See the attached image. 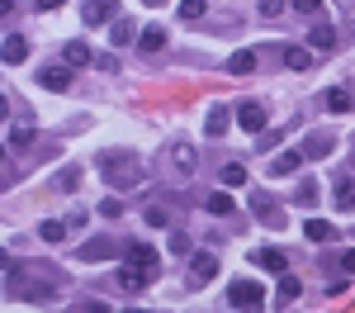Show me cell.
<instances>
[{"instance_id": "3957f363", "label": "cell", "mask_w": 355, "mask_h": 313, "mask_svg": "<svg viewBox=\"0 0 355 313\" xmlns=\"http://www.w3.org/2000/svg\"><path fill=\"white\" fill-rule=\"evenodd\" d=\"M81 19H85V24H105V19H119V5H114V0H85V5H81Z\"/></svg>"}, {"instance_id": "ac0fdd59", "label": "cell", "mask_w": 355, "mask_h": 313, "mask_svg": "<svg viewBox=\"0 0 355 313\" xmlns=\"http://www.w3.org/2000/svg\"><path fill=\"white\" fill-rule=\"evenodd\" d=\"M303 232H308V242H327L336 228H331L327 219H308V223H303Z\"/></svg>"}, {"instance_id": "8992f818", "label": "cell", "mask_w": 355, "mask_h": 313, "mask_svg": "<svg viewBox=\"0 0 355 313\" xmlns=\"http://www.w3.org/2000/svg\"><path fill=\"white\" fill-rule=\"evenodd\" d=\"M147 280H152V276H147L142 266H133V261H128V266L119 271V289H128V294H137V289H142Z\"/></svg>"}, {"instance_id": "2e32d148", "label": "cell", "mask_w": 355, "mask_h": 313, "mask_svg": "<svg viewBox=\"0 0 355 313\" xmlns=\"http://www.w3.org/2000/svg\"><path fill=\"white\" fill-rule=\"evenodd\" d=\"M214 271H218V261H214V252H199V256H194V285L214 280Z\"/></svg>"}, {"instance_id": "4dcf8cb0", "label": "cell", "mask_w": 355, "mask_h": 313, "mask_svg": "<svg viewBox=\"0 0 355 313\" xmlns=\"http://www.w3.org/2000/svg\"><path fill=\"white\" fill-rule=\"evenodd\" d=\"M81 256H110V242L95 237V242H85V247H81Z\"/></svg>"}, {"instance_id": "ffe728a7", "label": "cell", "mask_w": 355, "mask_h": 313, "mask_svg": "<svg viewBox=\"0 0 355 313\" xmlns=\"http://www.w3.org/2000/svg\"><path fill=\"white\" fill-rule=\"evenodd\" d=\"M67 67H90V48H85L81 38H76V43H67Z\"/></svg>"}, {"instance_id": "e575fe53", "label": "cell", "mask_w": 355, "mask_h": 313, "mask_svg": "<svg viewBox=\"0 0 355 313\" xmlns=\"http://www.w3.org/2000/svg\"><path fill=\"white\" fill-rule=\"evenodd\" d=\"M100 214H105V219H119V214H123V204H119V199H105V204H100Z\"/></svg>"}, {"instance_id": "f35d334b", "label": "cell", "mask_w": 355, "mask_h": 313, "mask_svg": "<svg viewBox=\"0 0 355 313\" xmlns=\"http://www.w3.org/2000/svg\"><path fill=\"white\" fill-rule=\"evenodd\" d=\"M33 5H38V10H57L62 0H33Z\"/></svg>"}, {"instance_id": "836d02e7", "label": "cell", "mask_w": 355, "mask_h": 313, "mask_svg": "<svg viewBox=\"0 0 355 313\" xmlns=\"http://www.w3.org/2000/svg\"><path fill=\"white\" fill-rule=\"evenodd\" d=\"M147 223H152V228H166V209H162V204H152V209H147Z\"/></svg>"}, {"instance_id": "5b68a950", "label": "cell", "mask_w": 355, "mask_h": 313, "mask_svg": "<svg viewBox=\"0 0 355 313\" xmlns=\"http://www.w3.org/2000/svg\"><path fill=\"white\" fill-rule=\"evenodd\" d=\"M256 266H266L270 276H284V271H289V256L279 252V247H261V252H256Z\"/></svg>"}, {"instance_id": "9a60e30c", "label": "cell", "mask_w": 355, "mask_h": 313, "mask_svg": "<svg viewBox=\"0 0 355 313\" xmlns=\"http://www.w3.org/2000/svg\"><path fill=\"white\" fill-rule=\"evenodd\" d=\"M227 71H232V76H246V71H256V53H251V48L232 53V57H227Z\"/></svg>"}, {"instance_id": "5bb4252c", "label": "cell", "mask_w": 355, "mask_h": 313, "mask_svg": "<svg viewBox=\"0 0 355 313\" xmlns=\"http://www.w3.org/2000/svg\"><path fill=\"white\" fill-rule=\"evenodd\" d=\"M308 43H313L318 53H331V48H336V28H331V24H318L313 33H308Z\"/></svg>"}, {"instance_id": "44dd1931", "label": "cell", "mask_w": 355, "mask_h": 313, "mask_svg": "<svg viewBox=\"0 0 355 313\" xmlns=\"http://www.w3.org/2000/svg\"><path fill=\"white\" fill-rule=\"evenodd\" d=\"M327 110L331 114H346V110H351V90H327Z\"/></svg>"}, {"instance_id": "30bf717a", "label": "cell", "mask_w": 355, "mask_h": 313, "mask_svg": "<svg viewBox=\"0 0 355 313\" xmlns=\"http://www.w3.org/2000/svg\"><path fill=\"white\" fill-rule=\"evenodd\" d=\"M299 294H303L299 276H289V271H284V276H279V294H275V299H279V309H289V304H294Z\"/></svg>"}, {"instance_id": "d6986e66", "label": "cell", "mask_w": 355, "mask_h": 313, "mask_svg": "<svg viewBox=\"0 0 355 313\" xmlns=\"http://www.w3.org/2000/svg\"><path fill=\"white\" fill-rule=\"evenodd\" d=\"M114 43H119V48L137 43V28H133V19H114Z\"/></svg>"}, {"instance_id": "f546056e", "label": "cell", "mask_w": 355, "mask_h": 313, "mask_svg": "<svg viewBox=\"0 0 355 313\" xmlns=\"http://www.w3.org/2000/svg\"><path fill=\"white\" fill-rule=\"evenodd\" d=\"M204 15V0H180V19H199Z\"/></svg>"}, {"instance_id": "6da1fadb", "label": "cell", "mask_w": 355, "mask_h": 313, "mask_svg": "<svg viewBox=\"0 0 355 313\" xmlns=\"http://www.w3.org/2000/svg\"><path fill=\"white\" fill-rule=\"evenodd\" d=\"M100 176H105L110 190H133L142 180V162L133 152H100Z\"/></svg>"}, {"instance_id": "9c48e42d", "label": "cell", "mask_w": 355, "mask_h": 313, "mask_svg": "<svg viewBox=\"0 0 355 313\" xmlns=\"http://www.w3.org/2000/svg\"><path fill=\"white\" fill-rule=\"evenodd\" d=\"M303 157H308V152H299V147H294V152H279V157L270 162V176H289V171H299Z\"/></svg>"}, {"instance_id": "7402d4cb", "label": "cell", "mask_w": 355, "mask_h": 313, "mask_svg": "<svg viewBox=\"0 0 355 313\" xmlns=\"http://www.w3.org/2000/svg\"><path fill=\"white\" fill-rule=\"evenodd\" d=\"M327 147H331V133H313L303 152H308V157H327Z\"/></svg>"}, {"instance_id": "cb8c5ba5", "label": "cell", "mask_w": 355, "mask_h": 313, "mask_svg": "<svg viewBox=\"0 0 355 313\" xmlns=\"http://www.w3.org/2000/svg\"><path fill=\"white\" fill-rule=\"evenodd\" d=\"M38 232H43V242H62V237H67V223L48 219V223H38Z\"/></svg>"}, {"instance_id": "7a4b0ae2", "label": "cell", "mask_w": 355, "mask_h": 313, "mask_svg": "<svg viewBox=\"0 0 355 313\" xmlns=\"http://www.w3.org/2000/svg\"><path fill=\"white\" fill-rule=\"evenodd\" d=\"M227 304H232V309H261V304H266V289L256 280H232L227 285Z\"/></svg>"}, {"instance_id": "74e56055", "label": "cell", "mask_w": 355, "mask_h": 313, "mask_svg": "<svg viewBox=\"0 0 355 313\" xmlns=\"http://www.w3.org/2000/svg\"><path fill=\"white\" fill-rule=\"evenodd\" d=\"M341 266H346V271L355 276V252H346V256H341Z\"/></svg>"}, {"instance_id": "277c9868", "label": "cell", "mask_w": 355, "mask_h": 313, "mask_svg": "<svg viewBox=\"0 0 355 313\" xmlns=\"http://www.w3.org/2000/svg\"><path fill=\"white\" fill-rule=\"evenodd\" d=\"M237 124H242L246 133H261V128H266V110H261L256 100H242V105H237Z\"/></svg>"}, {"instance_id": "8fae6325", "label": "cell", "mask_w": 355, "mask_h": 313, "mask_svg": "<svg viewBox=\"0 0 355 313\" xmlns=\"http://www.w3.org/2000/svg\"><path fill=\"white\" fill-rule=\"evenodd\" d=\"M24 57H28V43L19 33H5V67H19Z\"/></svg>"}, {"instance_id": "8d00e7d4", "label": "cell", "mask_w": 355, "mask_h": 313, "mask_svg": "<svg viewBox=\"0 0 355 313\" xmlns=\"http://www.w3.org/2000/svg\"><path fill=\"white\" fill-rule=\"evenodd\" d=\"M294 10H303V15H318V10H322V0H294Z\"/></svg>"}, {"instance_id": "d4e9b609", "label": "cell", "mask_w": 355, "mask_h": 313, "mask_svg": "<svg viewBox=\"0 0 355 313\" xmlns=\"http://www.w3.org/2000/svg\"><path fill=\"white\" fill-rule=\"evenodd\" d=\"M209 214H218V219H223V214H232V195H223V190H218V195H209Z\"/></svg>"}, {"instance_id": "4316f807", "label": "cell", "mask_w": 355, "mask_h": 313, "mask_svg": "<svg viewBox=\"0 0 355 313\" xmlns=\"http://www.w3.org/2000/svg\"><path fill=\"white\" fill-rule=\"evenodd\" d=\"M336 204H341V209H355V185H351V180L336 185Z\"/></svg>"}, {"instance_id": "ba28073f", "label": "cell", "mask_w": 355, "mask_h": 313, "mask_svg": "<svg viewBox=\"0 0 355 313\" xmlns=\"http://www.w3.org/2000/svg\"><path fill=\"white\" fill-rule=\"evenodd\" d=\"M128 261H133V266H142V271L152 276V271H157V247H147V242H133V247H128Z\"/></svg>"}, {"instance_id": "1f68e13d", "label": "cell", "mask_w": 355, "mask_h": 313, "mask_svg": "<svg viewBox=\"0 0 355 313\" xmlns=\"http://www.w3.org/2000/svg\"><path fill=\"white\" fill-rule=\"evenodd\" d=\"M261 15H266V19H279V15H284V0H261Z\"/></svg>"}, {"instance_id": "7c38bea8", "label": "cell", "mask_w": 355, "mask_h": 313, "mask_svg": "<svg viewBox=\"0 0 355 313\" xmlns=\"http://www.w3.org/2000/svg\"><path fill=\"white\" fill-rule=\"evenodd\" d=\"M38 76H43L48 90H67V85H71V67H43Z\"/></svg>"}, {"instance_id": "4fadbf2b", "label": "cell", "mask_w": 355, "mask_h": 313, "mask_svg": "<svg viewBox=\"0 0 355 313\" xmlns=\"http://www.w3.org/2000/svg\"><path fill=\"white\" fill-rule=\"evenodd\" d=\"M279 57H284V67H289V71H308V67H313V53H308V48H294V43H289Z\"/></svg>"}, {"instance_id": "52a82bcc", "label": "cell", "mask_w": 355, "mask_h": 313, "mask_svg": "<svg viewBox=\"0 0 355 313\" xmlns=\"http://www.w3.org/2000/svg\"><path fill=\"white\" fill-rule=\"evenodd\" d=\"M227 124H232V114L223 110V105H214L209 119H204V133H209V138H223V133H227Z\"/></svg>"}, {"instance_id": "83f0119b", "label": "cell", "mask_w": 355, "mask_h": 313, "mask_svg": "<svg viewBox=\"0 0 355 313\" xmlns=\"http://www.w3.org/2000/svg\"><path fill=\"white\" fill-rule=\"evenodd\" d=\"M318 190H322V185H313V180H303V190H299V204H303V209H313V204H318Z\"/></svg>"}, {"instance_id": "484cf974", "label": "cell", "mask_w": 355, "mask_h": 313, "mask_svg": "<svg viewBox=\"0 0 355 313\" xmlns=\"http://www.w3.org/2000/svg\"><path fill=\"white\" fill-rule=\"evenodd\" d=\"M223 185H246V167H237V162L223 167Z\"/></svg>"}, {"instance_id": "d6a6232c", "label": "cell", "mask_w": 355, "mask_h": 313, "mask_svg": "<svg viewBox=\"0 0 355 313\" xmlns=\"http://www.w3.org/2000/svg\"><path fill=\"white\" fill-rule=\"evenodd\" d=\"M171 252L185 256V252H190V237H185V232H171Z\"/></svg>"}, {"instance_id": "e0dca14e", "label": "cell", "mask_w": 355, "mask_h": 313, "mask_svg": "<svg viewBox=\"0 0 355 313\" xmlns=\"http://www.w3.org/2000/svg\"><path fill=\"white\" fill-rule=\"evenodd\" d=\"M137 43H142V48H147V53H162V48H166V28H162V24L142 28V38H137Z\"/></svg>"}, {"instance_id": "603a6c76", "label": "cell", "mask_w": 355, "mask_h": 313, "mask_svg": "<svg viewBox=\"0 0 355 313\" xmlns=\"http://www.w3.org/2000/svg\"><path fill=\"white\" fill-rule=\"evenodd\" d=\"M171 157H175V167H180V171H194V147H190V142H175Z\"/></svg>"}, {"instance_id": "f1b7e54d", "label": "cell", "mask_w": 355, "mask_h": 313, "mask_svg": "<svg viewBox=\"0 0 355 313\" xmlns=\"http://www.w3.org/2000/svg\"><path fill=\"white\" fill-rule=\"evenodd\" d=\"M28 142H33V128H15V133H10V147H15V152H24Z\"/></svg>"}, {"instance_id": "d590c367", "label": "cell", "mask_w": 355, "mask_h": 313, "mask_svg": "<svg viewBox=\"0 0 355 313\" xmlns=\"http://www.w3.org/2000/svg\"><path fill=\"white\" fill-rule=\"evenodd\" d=\"M71 185H76V171L67 167V171H62V176H57V190H71Z\"/></svg>"}, {"instance_id": "ab89813d", "label": "cell", "mask_w": 355, "mask_h": 313, "mask_svg": "<svg viewBox=\"0 0 355 313\" xmlns=\"http://www.w3.org/2000/svg\"><path fill=\"white\" fill-rule=\"evenodd\" d=\"M147 5H166V0H147Z\"/></svg>"}]
</instances>
